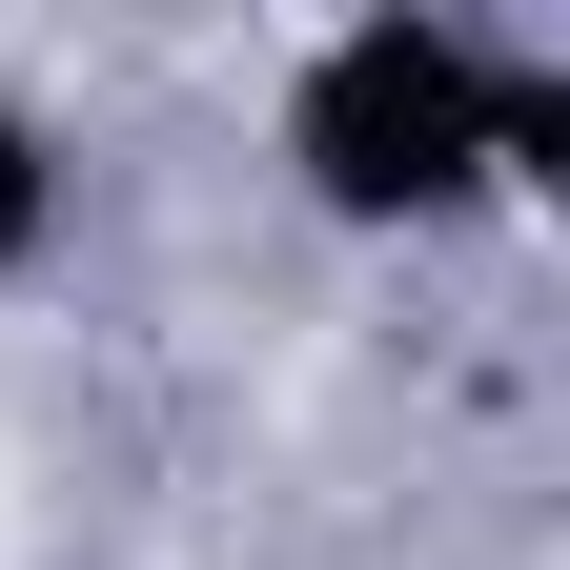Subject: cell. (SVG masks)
<instances>
[{"label":"cell","mask_w":570,"mask_h":570,"mask_svg":"<svg viewBox=\"0 0 570 570\" xmlns=\"http://www.w3.org/2000/svg\"><path fill=\"white\" fill-rule=\"evenodd\" d=\"M550 142H570V82L530 41L449 21V0H367V21H326L285 61V184H306V225H346V245L489 225L510 184H550Z\"/></svg>","instance_id":"1"},{"label":"cell","mask_w":570,"mask_h":570,"mask_svg":"<svg viewBox=\"0 0 570 570\" xmlns=\"http://www.w3.org/2000/svg\"><path fill=\"white\" fill-rule=\"evenodd\" d=\"M41 245H61V122H41L21 82H0V285H21Z\"/></svg>","instance_id":"2"}]
</instances>
